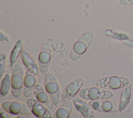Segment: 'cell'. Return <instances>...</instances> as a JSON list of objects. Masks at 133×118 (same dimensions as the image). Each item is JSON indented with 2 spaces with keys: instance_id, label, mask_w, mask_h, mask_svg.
<instances>
[{
  "instance_id": "1",
  "label": "cell",
  "mask_w": 133,
  "mask_h": 118,
  "mask_svg": "<svg viewBox=\"0 0 133 118\" xmlns=\"http://www.w3.org/2000/svg\"><path fill=\"white\" fill-rule=\"evenodd\" d=\"M92 31L87 32L82 34L73 45L70 53V58L72 61L79 59L87 50L93 40Z\"/></svg>"
},
{
  "instance_id": "2",
  "label": "cell",
  "mask_w": 133,
  "mask_h": 118,
  "mask_svg": "<svg viewBox=\"0 0 133 118\" xmlns=\"http://www.w3.org/2000/svg\"><path fill=\"white\" fill-rule=\"evenodd\" d=\"M129 80L126 77L113 75L103 77L96 80L95 85L108 90H116L124 88L129 85Z\"/></svg>"
},
{
  "instance_id": "3",
  "label": "cell",
  "mask_w": 133,
  "mask_h": 118,
  "mask_svg": "<svg viewBox=\"0 0 133 118\" xmlns=\"http://www.w3.org/2000/svg\"><path fill=\"white\" fill-rule=\"evenodd\" d=\"M24 72L22 67L17 63L11 74V91L15 98H19L23 92Z\"/></svg>"
},
{
  "instance_id": "4",
  "label": "cell",
  "mask_w": 133,
  "mask_h": 118,
  "mask_svg": "<svg viewBox=\"0 0 133 118\" xmlns=\"http://www.w3.org/2000/svg\"><path fill=\"white\" fill-rule=\"evenodd\" d=\"M44 86L52 104L57 105L60 100L61 92L57 80L52 73H47L45 75Z\"/></svg>"
},
{
  "instance_id": "5",
  "label": "cell",
  "mask_w": 133,
  "mask_h": 118,
  "mask_svg": "<svg viewBox=\"0 0 133 118\" xmlns=\"http://www.w3.org/2000/svg\"><path fill=\"white\" fill-rule=\"evenodd\" d=\"M79 96L86 100H96L110 99L113 96V94L110 90L96 86L81 89L79 92Z\"/></svg>"
},
{
  "instance_id": "6",
  "label": "cell",
  "mask_w": 133,
  "mask_h": 118,
  "mask_svg": "<svg viewBox=\"0 0 133 118\" xmlns=\"http://www.w3.org/2000/svg\"><path fill=\"white\" fill-rule=\"evenodd\" d=\"M84 83L82 77H77L72 80L64 87L60 96V102H63L70 100L79 92Z\"/></svg>"
},
{
  "instance_id": "7",
  "label": "cell",
  "mask_w": 133,
  "mask_h": 118,
  "mask_svg": "<svg viewBox=\"0 0 133 118\" xmlns=\"http://www.w3.org/2000/svg\"><path fill=\"white\" fill-rule=\"evenodd\" d=\"M1 108L13 115H31V110L26 104L18 101H6L1 104Z\"/></svg>"
},
{
  "instance_id": "8",
  "label": "cell",
  "mask_w": 133,
  "mask_h": 118,
  "mask_svg": "<svg viewBox=\"0 0 133 118\" xmlns=\"http://www.w3.org/2000/svg\"><path fill=\"white\" fill-rule=\"evenodd\" d=\"M26 104L29 107L32 113L38 118H51L50 110L44 104L36 99L29 98L26 101Z\"/></svg>"
},
{
  "instance_id": "9",
  "label": "cell",
  "mask_w": 133,
  "mask_h": 118,
  "mask_svg": "<svg viewBox=\"0 0 133 118\" xmlns=\"http://www.w3.org/2000/svg\"><path fill=\"white\" fill-rule=\"evenodd\" d=\"M51 50L47 43H45L41 47L38 58L39 71L44 75L47 73L50 61Z\"/></svg>"
},
{
  "instance_id": "10",
  "label": "cell",
  "mask_w": 133,
  "mask_h": 118,
  "mask_svg": "<svg viewBox=\"0 0 133 118\" xmlns=\"http://www.w3.org/2000/svg\"><path fill=\"white\" fill-rule=\"evenodd\" d=\"M88 104L93 110L101 112H115L118 110V105L114 101L108 99L90 100Z\"/></svg>"
},
{
  "instance_id": "11",
  "label": "cell",
  "mask_w": 133,
  "mask_h": 118,
  "mask_svg": "<svg viewBox=\"0 0 133 118\" xmlns=\"http://www.w3.org/2000/svg\"><path fill=\"white\" fill-rule=\"evenodd\" d=\"M36 74L29 69L26 70L24 73L23 95L25 97H30L33 92L34 87L36 85Z\"/></svg>"
},
{
  "instance_id": "12",
  "label": "cell",
  "mask_w": 133,
  "mask_h": 118,
  "mask_svg": "<svg viewBox=\"0 0 133 118\" xmlns=\"http://www.w3.org/2000/svg\"><path fill=\"white\" fill-rule=\"evenodd\" d=\"M73 103L75 109L84 117L86 118H95L96 117L94 114L92 109L89 105L88 102L87 103L81 99L76 98L73 100Z\"/></svg>"
},
{
  "instance_id": "13",
  "label": "cell",
  "mask_w": 133,
  "mask_h": 118,
  "mask_svg": "<svg viewBox=\"0 0 133 118\" xmlns=\"http://www.w3.org/2000/svg\"><path fill=\"white\" fill-rule=\"evenodd\" d=\"M33 93L36 99L38 101L44 104L49 110H51L52 105L54 104L45 89H44L40 84H36L33 90Z\"/></svg>"
},
{
  "instance_id": "14",
  "label": "cell",
  "mask_w": 133,
  "mask_h": 118,
  "mask_svg": "<svg viewBox=\"0 0 133 118\" xmlns=\"http://www.w3.org/2000/svg\"><path fill=\"white\" fill-rule=\"evenodd\" d=\"M132 85L129 84L125 87L122 90L118 103V110L122 112L126 109L129 105L131 97Z\"/></svg>"
},
{
  "instance_id": "15",
  "label": "cell",
  "mask_w": 133,
  "mask_h": 118,
  "mask_svg": "<svg viewBox=\"0 0 133 118\" xmlns=\"http://www.w3.org/2000/svg\"><path fill=\"white\" fill-rule=\"evenodd\" d=\"M73 103L71 100L63 102L57 109L53 117L69 118L70 117L73 107Z\"/></svg>"
},
{
  "instance_id": "16",
  "label": "cell",
  "mask_w": 133,
  "mask_h": 118,
  "mask_svg": "<svg viewBox=\"0 0 133 118\" xmlns=\"http://www.w3.org/2000/svg\"><path fill=\"white\" fill-rule=\"evenodd\" d=\"M21 55L22 62L25 67L28 69L33 72L36 75H37L39 71L38 65H37L30 54L25 51H22Z\"/></svg>"
},
{
  "instance_id": "17",
  "label": "cell",
  "mask_w": 133,
  "mask_h": 118,
  "mask_svg": "<svg viewBox=\"0 0 133 118\" xmlns=\"http://www.w3.org/2000/svg\"><path fill=\"white\" fill-rule=\"evenodd\" d=\"M22 48V41L21 40H19L15 45L10 55L9 61L11 67H12L16 62L18 57L21 54Z\"/></svg>"
},
{
  "instance_id": "18",
  "label": "cell",
  "mask_w": 133,
  "mask_h": 118,
  "mask_svg": "<svg viewBox=\"0 0 133 118\" xmlns=\"http://www.w3.org/2000/svg\"><path fill=\"white\" fill-rule=\"evenodd\" d=\"M11 89V76L8 73H6L1 82V95L2 97H5Z\"/></svg>"
},
{
  "instance_id": "19",
  "label": "cell",
  "mask_w": 133,
  "mask_h": 118,
  "mask_svg": "<svg viewBox=\"0 0 133 118\" xmlns=\"http://www.w3.org/2000/svg\"><path fill=\"white\" fill-rule=\"evenodd\" d=\"M104 33L107 36H109L114 40L118 41H124L129 39L128 36L124 33L114 32L111 30H107L104 32Z\"/></svg>"
},
{
  "instance_id": "20",
  "label": "cell",
  "mask_w": 133,
  "mask_h": 118,
  "mask_svg": "<svg viewBox=\"0 0 133 118\" xmlns=\"http://www.w3.org/2000/svg\"><path fill=\"white\" fill-rule=\"evenodd\" d=\"M6 60V55L5 53H1L0 55V74L2 77L5 69Z\"/></svg>"
},
{
  "instance_id": "21",
  "label": "cell",
  "mask_w": 133,
  "mask_h": 118,
  "mask_svg": "<svg viewBox=\"0 0 133 118\" xmlns=\"http://www.w3.org/2000/svg\"><path fill=\"white\" fill-rule=\"evenodd\" d=\"M122 43L125 45L127 46L128 47L132 49L133 50V41L129 40V39L126 40L122 41Z\"/></svg>"
},
{
  "instance_id": "22",
  "label": "cell",
  "mask_w": 133,
  "mask_h": 118,
  "mask_svg": "<svg viewBox=\"0 0 133 118\" xmlns=\"http://www.w3.org/2000/svg\"><path fill=\"white\" fill-rule=\"evenodd\" d=\"M122 5L125 6L133 5V0H118Z\"/></svg>"
},
{
  "instance_id": "23",
  "label": "cell",
  "mask_w": 133,
  "mask_h": 118,
  "mask_svg": "<svg viewBox=\"0 0 133 118\" xmlns=\"http://www.w3.org/2000/svg\"><path fill=\"white\" fill-rule=\"evenodd\" d=\"M8 112L5 111V110L2 111L1 110V118H8L9 116L8 114H7Z\"/></svg>"
},
{
  "instance_id": "24",
  "label": "cell",
  "mask_w": 133,
  "mask_h": 118,
  "mask_svg": "<svg viewBox=\"0 0 133 118\" xmlns=\"http://www.w3.org/2000/svg\"><path fill=\"white\" fill-rule=\"evenodd\" d=\"M34 116L31 115H19L15 117V118H34Z\"/></svg>"
},
{
  "instance_id": "25",
  "label": "cell",
  "mask_w": 133,
  "mask_h": 118,
  "mask_svg": "<svg viewBox=\"0 0 133 118\" xmlns=\"http://www.w3.org/2000/svg\"><path fill=\"white\" fill-rule=\"evenodd\" d=\"M1 42L4 41V43H6L5 42H7V43H8V42H9V41H8V37L5 36H4V37H3V35L2 34V33H1Z\"/></svg>"
},
{
  "instance_id": "26",
  "label": "cell",
  "mask_w": 133,
  "mask_h": 118,
  "mask_svg": "<svg viewBox=\"0 0 133 118\" xmlns=\"http://www.w3.org/2000/svg\"><path fill=\"white\" fill-rule=\"evenodd\" d=\"M132 60H133V55H132Z\"/></svg>"
}]
</instances>
